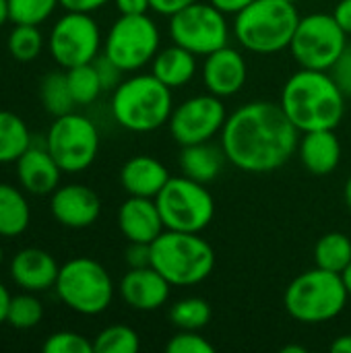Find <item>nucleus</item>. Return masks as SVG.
<instances>
[{"instance_id": "14", "label": "nucleus", "mask_w": 351, "mask_h": 353, "mask_svg": "<svg viewBox=\"0 0 351 353\" xmlns=\"http://www.w3.org/2000/svg\"><path fill=\"white\" fill-rule=\"evenodd\" d=\"M228 120L225 105L221 97L213 93H201L192 95L178 105H174V112L168 120L172 139L184 147V145H197L207 143L221 134V128Z\"/></svg>"}, {"instance_id": "3", "label": "nucleus", "mask_w": 351, "mask_h": 353, "mask_svg": "<svg viewBox=\"0 0 351 353\" xmlns=\"http://www.w3.org/2000/svg\"><path fill=\"white\" fill-rule=\"evenodd\" d=\"M112 116L130 132H153L168 124L174 112V95L155 74L143 72L124 79L112 91Z\"/></svg>"}, {"instance_id": "36", "label": "nucleus", "mask_w": 351, "mask_h": 353, "mask_svg": "<svg viewBox=\"0 0 351 353\" xmlns=\"http://www.w3.org/2000/svg\"><path fill=\"white\" fill-rule=\"evenodd\" d=\"M166 352L168 353H213L215 347L213 343L207 341V337L201 335V331H182L178 329V333L166 343Z\"/></svg>"}, {"instance_id": "28", "label": "nucleus", "mask_w": 351, "mask_h": 353, "mask_svg": "<svg viewBox=\"0 0 351 353\" xmlns=\"http://www.w3.org/2000/svg\"><path fill=\"white\" fill-rule=\"evenodd\" d=\"M39 99L46 108L48 114H52L54 118L64 116L68 112H72L74 97L70 93L68 87V79H66V70H52L48 72L41 83H39Z\"/></svg>"}, {"instance_id": "29", "label": "nucleus", "mask_w": 351, "mask_h": 353, "mask_svg": "<svg viewBox=\"0 0 351 353\" xmlns=\"http://www.w3.org/2000/svg\"><path fill=\"white\" fill-rule=\"evenodd\" d=\"M211 306L203 298H182L172 304L168 319L176 329L182 331H203L211 321Z\"/></svg>"}, {"instance_id": "16", "label": "nucleus", "mask_w": 351, "mask_h": 353, "mask_svg": "<svg viewBox=\"0 0 351 353\" xmlns=\"http://www.w3.org/2000/svg\"><path fill=\"white\" fill-rule=\"evenodd\" d=\"M248 79V64L240 50L223 46L203 62V83L205 89L217 97H232L236 95Z\"/></svg>"}, {"instance_id": "43", "label": "nucleus", "mask_w": 351, "mask_h": 353, "mask_svg": "<svg viewBox=\"0 0 351 353\" xmlns=\"http://www.w3.org/2000/svg\"><path fill=\"white\" fill-rule=\"evenodd\" d=\"M333 17L341 25V29L348 35H351V0H339L335 10H333Z\"/></svg>"}, {"instance_id": "27", "label": "nucleus", "mask_w": 351, "mask_h": 353, "mask_svg": "<svg viewBox=\"0 0 351 353\" xmlns=\"http://www.w3.org/2000/svg\"><path fill=\"white\" fill-rule=\"evenodd\" d=\"M314 263L317 267L333 273H343L351 263V238L343 232H329L319 238L314 244Z\"/></svg>"}, {"instance_id": "41", "label": "nucleus", "mask_w": 351, "mask_h": 353, "mask_svg": "<svg viewBox=\"0 0 351 353\" xmlns=\"http://www.w3.org/2000/svg\"><path fill=\"white\" fill-rule=\"evenodd\" d=\"M149 2H151V10H155L157 14L172 17L174 12L182 10L184 6H188L197 0H149Z\"/></svg>"}, {"instance_id": "47", "label": "nucleus", "mask_w": 351, "mask_h": 353, "mask_svg": "<svg viewBox=\"0 0 351 353\" xmlns=\"http://www.w3.org/2000/svg\"><path fill=\"white\" fill-rule=\"evenodd\" d=\"M6 21H10V17H8V0H0V27Z\"/></svg>"}, {"instance_id": "17", "label": "nucleus", "mask_w": 351, "mask_h": 353, "mask_svg": "<svg viewBox=\"0 0 351 353\" xmlns=\"http://www.w3.org/2000/svg\"><path fill=\"white\" fill-rule=\"evenodd\" d=\"M170 281L153 267L130 269L118 285L120 298L124 304L139 312L159 310L168 304L170 298Z\"/></svg>"}, {"instance_id": "11", "label": "nucleus", "mask_w": 351, "mask_h": 353, "mask_svg": "<svg viewBox=\"0 0 351 353\" xmlns=\"http://www.w3.org/2000/svg\"><path fill=\"white\" fill-rule=\"evenodd\" d=\"M43 145L62 172L79 174L87 170L97 157L99 130L87 116L68 112L52 122Z\"/></svg>"}, {"instance_id": "46", "label": "nucleus", "mask_w": 351, "mask_h": 353, "mask_svg": "<svg viewBox=\"0 0 351 353\" xmlns=\"http://www.w3.org/2000/svg\"><path fill=\"white\" fill-rule=\"evenodd\" d=\"M331 352L351 353V335H341L331 343Z\"/></svg>"}, {"instance_id": "31", "label": "nucleus", "mask_w": 351, "mask_h": 353, "mask_svg": "<svg viewBox=\"0 0 351 353\" xmlns=\"http://www.w3.org/2000/svg\"><path fill=\"white\" fill-rule=\"evenodd\" d=\"M141 347L139 333L126 325H112L97 333L93 341L95 353H137Z\"/></svg>"}, {"instance_id": "20", "label": "nucleus", "mask_w": 351, "mask_h": 353, "mask_svg": "<svg viewBox=\"0 0 351 353\" xmlns=\"http://www.w3.org/2000/svg\"><path fill=\"white\" fill-rule=\"evenodd\" d=\"M58 273L56 259L41 248H23L10 261V277L25 292H48L56 285Z\"/></svg>"}, {"instance_id": "45", "label": "nucleus", "mask_w": 351, "mask_h": 353, "mask_svg": "<svg viewBox=\"0 0 351 353\" xmlns=\"http://www.w3.org/2000/svg\"><path fill=\"white\" fill-rule=\"evenodd\" d=\"M10 294L4 288V283H0V325L6 323V314H8V304H10Z\"/></svg>"}, {"instance_id": "35", "label": "nucleus", "mask_w": 351, "mask_h": 353, "mask_svg": "<svg viewBox=\"0 0 351 353\" xmlns=\"http://www.w3.org/2000/svg\"><path fill=\"white\" fill-rule=\"evenodd\" d=\"M41 350L46 353H95L93 343L74 331H58L50 335Z\"/></svg>"}, {"instance_id": "40", "label": "nucleus", "mask_w": 351, "mask_h": 353, "mask_svg": "<svg viewBox=\"0 0 351 353\" xmlns=\"http://www.w3.org/2000/svg\"><path fill=\"white\" fill-rule=\"evenodd\" d=\"M110 0H60V6L64 10H72V12H95L101 6H106Z\"/></svg>"}, {"instance_id": "33", "label": "nucleus", "mask_w": 351, "mask_h": 353, "mask_svg": "<svg viewBox=\"0 0 351 353\" xmlns=\"http://www.w3.org/2000/svg\"><path fill=\"white\" fill-rule=\"evenodd\" d=\"M43 319V304L33 296V292H25L21 296H12L8 304L6 323L19 331L33 329Z\"/></svg>"}, {"instance_id": "4", "label": "nucleus", "mask_w": 351, "mask_h": 353, "mask_svg": "<svg viewBox=\"0 0 351 353\" xmlns=\"http://www.w3.org/2000/svg\"><path fill=\"white\" fill-rule=\"evenodd\" d=\"M300 12L288 0H252L234 19L238 43L252 54H277L290 48Z\"/></svg>"}, {"instance_id": "37", "label": "nucleus", "mask_w": 351, "mask_h": 353, "mask_svg": "<svg viewBox=\"0 0 351 353\" xmlns=\"http://www.w3.org/2000/svg\"><path fill=\"white\" fill-rule=\"evenodd\" d=\"M95 68H97V74L101 79V85H103V91H114L120 83H122V68L112 62L106 54H99L95 60H93Z\"/></svg>"}, {"instance_id": "25", "label": "nucleus", "mask_w": 351, "mask_h": 353, "mask_svg": "<svg viewBox=\"0 0 351 353\" xmlns=\"http://www.w3.org/2000/svg\"><path fill=\"white\" fill-rule=\"evenodd\" d=\"M31 209L21 188L0 182V238H17L29 228Z\"/></svg>"}, {"instance_id": "12", "label": "nucleus", "mask_w": 351, "mask_h": 353, "mask_svg": "<svg viewBox=\"0 0 351 353\" xmlns=\"http://www.w3.org/2000/svg\"><path fill=\"white\" fill-rule=\"evenodd\" d=\"M170 37L194 56H209L228 46L230 25L225 12L211 2H192L170 17Z\"/></svg>"}, {"instance_id": "13", "label": "nucleus", "mask_w": 351, "mask_h": 353, "mask_svg": "<svg viewBox=\"0 0 351 353\" xmlns=\"http://www.w3.org/2000/svg\"><path fill=\"white\" fill-rule=\"evenodd\" d=\"M101 43V31L95 19L89 12L72 10H66V14L54 23L48 37L50 56L64 70L93 62L99 56Z\"/></svg>"}, {"instance_id": "51", "label": "nucleus", "mask_w": 351, "mask_h": 353, "mask_svg": "<svg viewBox=\"0 0 351 353\" xmlns=\"http://www.w3.org/2000/svg\"><path fill=\"white\" fill-rule=\"evenodd\" d=\"M2 259H4V252H2V246H0V265H2Z\"/></svg>"}, {"instance_id": "23", "label": "nucleus", "mask_w": 351, "mask_h": 353, "mask_svg": "<svg viewBox=\"0 0 351 353\" xmlns=\"http://www.w3.org/2000/svg\"><path fill=\"white\" fill-rule=\"evenodd\" d=\"M151 74H155L170 89L184 87L197 74V56L186 48L172 43L155 54L151 60Z\"/></svg>"}, {"instance_id": "8", "label": "nucleus", "mask_w": 351, "mask_h": 353, "mask_svg": "<svg viewBox=\"0 0 351 353\" xmlns=\"http://www.w3.org/2000/svg\"><path fill=\"white\" fill-rule=\"evenodd\" d=\"M166 230L201 234L215 217L213 194L203 182L188 176H172L155 196Z\"/></svg>"}, {"instance_id": "21", "label": "nucleus", "mask_w": 351, "mask_h": 353, "mask_svg": "<svg viewBox=\"0 0 351 353\" xmlns=\"http://www.w3.org/2000/svg\"><path fill=\"white\" fill-rule=\"evenodd\" d=\"M170 178L168 168L151 155H134L120 170V184L128 196L155 199Z\"/></svg>"}, {"instance_id": "5", "label": "nucleus", "mask_w": 351, "mask_h": 353, "mask_svg": "<svg viewBox=\"0 0 351 353\" xmlns=\"http://www.w3.org/2000/svg\"><path fill=\"white\" fill-rule=\"evenodd\" d=\"M151 267L157 269L172 288H192L213 273L215 252L201 234L166 230L151 242Z\"/></svg>"}, {"instance_id": "34", "label": "nucleus", "mask_w": 351, "mask_h": 353, "mask_svg": "<svg viewBox=\"0 0 351 353\" xmlns=\"http://www.w3.org/2000/svg\"><path fill=\"white\" fill-rule=\"evenodd\" d=\"M60 6V0H8V17L14 25H41Z\"/></svg>"}, {"instance_id": "39", "label": "nucleus", "mask_w": 351, "mask_h": 353, "mask_svg": "<svg viewBox=\"0 0 351 353\" xmlns=\"http://www.w3.org/2000/svg\"><path fill=\"white\" fill-rule=\"evenodd\" d=\"M126 265L130 269H143V267H151V244H143V242H128V248L124 252Z\"/></svg>"}, {"instance_id": "26", "label": "nucleus", "mask_w": 351, "mask_h": 353, "mask_svg": "<svg viewBox=\"0 0 351 353\" xmlns=\"http://www.w3.org/2000/svg\"><path fill=\"white\" fill-rule=\"evenodd\" d=\"M31 145V134L21 116L0 110V163L17 161Z\"/></svg>"}, {"instance_id": "44", "label": "nucleus", "mask_w": 351, "mask_h": 353, "mask_svg": "<svg viewBox=\"0 0 351 353\" xmlns=\"http://www.w3.org/2000/svg\"><path fill=\"white\" fill-rule=\"evenodd\" d=\"M213 6H217L225 14H238L242 8H246L252 0H209Z\"/></svg>"}, {"instance_id": "10", "label": "nucleus", "mask_w": 351, "mask_h": 353, "mask_svg": "<svg viewBox=\"0 0 351 353\" xmlns=\"http://www.w3.org/2000/svg\"><path fill=\"white\" fill-rule=\"evenodd\" d=\"M159 29L147 12L120 14L103 39V54L124 72H137L151 64L159 52Z\"/></svg>"}, {"instance_id": "7", "label": "nucleus", "mask_w": 351, "mask_h": 353, "mask_svg": "<svg viewBox=\"0 0 351 353\" xmlns=\"http://www.w3.org/2000/svg\"><path fill=\"white\" fill-rule=\"evenodd\" d=\"M54 290L66 308L83 316H97L106 312L114 300V281L108 269L87 256L64 263Z\"/></svg>"}, {"instance_id": "18", "label": "nucleus", "mask_w": 351, "mask_h": 353, "mask_svg": "<svg viewBox=\"0 0 351 353\" xmlns=\"http://www.w3.org/2000/svg\"><path fill=\"white\" fill-rule=\"evenodd\" d=\"M118 228L128 242H155L163 232V219L155 199L128 196L118 209Z\"/></svg>"}, {"instance_id": "2", "label": "nucleus", "mask_w": 351, "mask_h": 353, "mask_svg": "<svg viewBox=\"0 0 351 353\" xmlns=\"http://www.w3.org/2000/svg\"><path fill=\"white\" fill-rule=\"evenodd\" d=\"M279 103L300 132L335 130L345 114V93L329 70H296L285 81Z\"/></svg>"}, {"instance_id": "52", "label": "nucleus", "mask_w": 351, "mask_h": 353, "mask_svg": "<svg viewBox=\"0 0 351 353\" xmlns=\"http://www.w3.org/2000/svg\"><path fill=\"white\" fill-rule=\"evenodd\" d=\"M288 2H294V4H296V2H298V0H288Z\"/></svg>"}, {"instance_id": "50", "label": "nucleus", "mask_w": 351, "mask_h": 353, "mask_svg": "<svg viewBox=\"0 0 351 353\" xmlns=\"http://www.w3.org/2000/svg\"><path fill=\"white\" fill-rule=\"evenodd\" d=\"M281 352L283 353H306V347H302V345H285Z\"/></svg>"}, {"instance_id": "32", "label": "nucleus", "mask_w": 351, "mask_h": 353, "mask_svg": "<svg viewBox=\"0 0 351 353\" xmlns=\"http://www.w3.org/2000/svg\"><path fill=\"white\" fill-rule=\"evenodd\" d=\"M43 50L39 25H14L8 35V52L19 62H33Z\"/></svg>"}, {"instance_id": "6", "label": "nucleus", "mask_w": 351, "mask_h": 353, "mask_svg": "<svg viewBox=\"0 0 351 353\" xmlns=\"http://www.w3.org/2000/svg\"><path fill=\"white\" fill-rule=\"evenodd\" d=\"M350 294L339 273L314 267L300 273L283 294L288 314L302 325L329 323L343 312Z\"/></svg>"}, {"instance_id": "9", "label": "nucleus", "mask_w": 351, "mask_h": 353, "mask_svg": "<svg viewBox=\"0 0 351 353\" xmlns=\"http://www.w3.org/2000/svg\"><path fill=\"white\" fill-rule=\"evenodd\" d=\"M345 46L348 33L335 21L333 12H310L300 19L288 50L300 68L331 70Z\"/></svg>"}, {"instance_id": "42", "label": "nucleus", "mask_w": 351, "mask_h": 353, "mask_svg": "<svg viewBox=\"0 0 351 353\" xmlns=\"http://www.w3.org/2000/svg\"><path fill=\"white\" fill-rule=\"evenodd\" d=\"M120 14H145L151 8L149 0H114Z\"/></svg>"}, {"instance_id": "1", "label": "nucleus", "mask_w": 351, "mask_h": 353, "mask_svg": "<svg viewBox=\"0 0 351 353\" xmlns=\"http://www.w3.org/2000/svg\"><path fill=\"white\" fill-rule=\"evenodd\" d=\"M225 159L248 174H269L285 165L298 151L300 130L281 103L248 101L234 110L219 134Z\"/></svg>"}, {"instance_id": "19", "label": "nucleus", "mask_w": 351, "mask_h": 353, "mask_svg": "<svg viewBox=\"0 0 351 353\" xmlns=\"http://www.w3.org/2000/svg\"><path fill=\"white\" fill-rule=\"evenodd\" d=\"M17 163V178L25 192L43 196L52 194L60 186V165L48 151V147L29 145L27 151L14 161Z\"/></svg>"}, {"instance_id": "30", "label": "nucleus", "mask_w": 351, "mask_h": 353, "mask_svg": "<svg viewBox=\"0 0 351 353\" xmlns=\"http://www.w3.org/2000/svg\"><path fill=\"white\" fill-rule=\"evenodd\" d=\"M66 79H68V87H70V93H72L77 105L93 103L103 91L101 79H99L93 62L66 68Z\"/></svg>"}, {"instance_id": "24", "label": "nucleus", "mask_w": 351, "mask_h": 353, "mask_svg": "<svg viewBox=\"0 0 351 353\" xmlns=\"http://www.w3.org/2000/svg\"><path fill=\"white\" fill-rule=\"evenodd\" d=\"M225 161L228 159H225L221 145L215 147V145H211V141L197 143V145H184L180 151V157H178L182 174L197 182H203V184L213 182L219 176Z\"/></svg>"}, {"instance_id": "22", "label": "nucleus", "mask_w": 351, "mask_h": 353, "mask_svg": "<svg viewBox=\"0 0 351 353\" xmlns=\"http://www.w3.org/2000/svg\"><path fill=\"white\" fill-rule=\"evenodd\" d=\"M302 165L312 176H329L341 161V143L333 128L302 132L298 143Z\"/></svg>"}, {"instance_id": "48", "label": "nucleus", "mask_w": 351, "mask_h": 353, "mask_svg": "<svg viewBox=\"0 0 351 353\" xmlns=\"http://www.w3.org/2000/svg\"><path fill=\"white\" fill-rule=\"evenodd\" d=\"M341 279H343V285H345V290H348V294H350V298H351V263L345 267V269H343Z\"/></svg>"}, {"instance_id": "49", "label": "nucleus", "mask_w": 351, "mask_h": 353, "mask_svg": "<svg viewBox=\"0 0 351 353\" xmlns=\"http://www.w3.org/2000/svg\"><path fill=\"white\" fill-rule=\"evenodd\" d=\"M343 199H345V205H348V209L351 211V176L348 178V182H345V188H343Z\"/></svg>"}, {"instance_id": "38", "label": "nucleus", "mask_w": 351, "mask_h": 353, "mask_svg": "<svg viewBox=\"0 0 351 353\" xmlns=\"http://www.w3.org/2000/svg\"><path fill=\"white\" fill-rule=\"evenodd\" d=\"M329 72L333 74L335 83L345 93V97H351V43L345 46V50L341 52V56L337 58V62L331 66Z\"/></svg>"}, {"instance_id": "15", "label": "nucleus", "mask_w": 351, "mask_h": 353, "mask_svg": "<svg viewBox=\"0 0 351 353\" xmlns=\"http://www.w3.org/2000/svg\"><path fill=\"white\" fill-rule=\"evenodd\" d=\"M52 217L70 230H85L99 219L101 201L95 190L85 184L58 186L50 199Z\"/></svg>"}]
</instances>
